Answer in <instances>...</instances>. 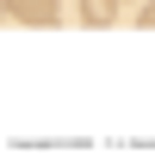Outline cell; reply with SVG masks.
<instances>
[{"label": "cell", "instance_id": "3957f363", "mask_svg": "<svg viewBox=\"0 0 155 155\" xmlns=\"http://www.w3.org/2000/svg\"><path fill=\"white\" fill-rule=\"evenodd\" d=\"M137 19H143V31H155V0H143V12H137Z\"/></svg>", "mask_w": 155, "mask_h": 155}, {"label": "cell", "instance_id": "7a4b0ae2", "mask_svg": "<svg viewBox=\"0 0 155 155\" xmlns=\"http://www.w3.org/2000/svg\"><path fill=\"white\" fill-rule=\"evenodd\" d=\"M81 19L87 25H112L118 19V0H81Z\"/></svg>", "mask_w": 155, "mask_h": 155}, {"label": "cell", "instance_id": "6da1fadb", "mask_svg": "<svg viewBox=\"0 0 155 155\" xmlns=\"http://www.w3.org/2000/svg\"><path fill=\"white\" fill-rule=\"evenodd\" d=\"M6 12L25 19V25H62V6H56V0H6Z\"/></svg>", "mask_w": 155, "mask_h": 155}, {"label": "cell", "instance_id": "277c9868", "mask_svg": "<svg viewBox=\"0 0 155 155\" xmlns=\"http://www.w3.org/2000/svg\"><path fill=\"white\" fill-rule=\"evenodd\" d=\"M0 19H6V0H0Z\"/></svg>", "mask_w": 155, "mask_h": 155}]
</instances>
